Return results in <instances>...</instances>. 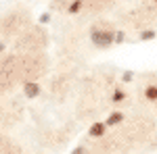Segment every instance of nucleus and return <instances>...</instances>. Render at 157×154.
Masks as SVG:
<instances>
[{"label": "nucleus", "mask_w": 157, "mask_h": 154, "mask_svg": "<svg viewBox=\"0 0 157 154\" xmlns=\"http://www.w3.org/2000/svg\"><path fill=\"white\" fill-rule=\"evenodd\" d=\"M124 31H115V42H117V44H121V42H124Z\"/></svg>", "instance_id": "10"}, {"label": "nucleus", "mask_w": 157, "mask_h": 154, "mask_svg": "<svg viewBox=\"0 0 157 154\" xmlns=\"http://www.w3.org/2000/svg\"><path fill=\"white\" fill-rule=\"evenodd\" d=\"M145 98L151 102H157V85H149L145 90Z\"/></svg>", "instance_id": "5"}, {"label": "nucleus", "mask_w": 157, "mask_h": 154, "mask_svg": "<svg viewBox=\"0 0 157 154\" xmlns=\"http://www.w3.org/2000/svg\"><path fill=\"white\" fill-rule=\"evenodd\" d=\"M157 36V31H153V29H145V31H140V40H143V42H147V40H153V38Z\"/></svg>", "instance_id": "6"}, {"label": "nucleus", "mask_w": 157, "mask_h": 154, "mask_svg": "<svg viewBox=\"0 0 157 154\" xmlns=\"http://www.w3.org/2000/svg\"><path fill=\"white\" fill-rule=\"evenodd\" d=\"M105 129H107L105 123H92V127H90V135H92V138H101V135L105 133Z\"/></svg>", "instance_id": "4"}, {"label": "nucleus", "mask_w": 157, "mask_h": 154, "mask_svg": "<svg viewBox=\"0 0 157 154\" xmlns=\"http://www.w3.org/2000/svg\"><path fill=\"white\" fill-rule=\"evenodd\" d=\"M48 21H50V15H48V13L40 15V23H48Z\"/></svg>", "instance_id": "11"}, {"label": "nucleus", "mask_w": 157, "mask_h": 154, "mask_svg": "<svg viewBox=\"0 0 157 154\" xmlns=\"http://www.w3.org/2000/svg\"><path fill=\"white\" fill-rule=\"evenodd\" d=\"M2 50H4V44H2V42H0V52H2Z\"/></svg>", "instance_id": "13"}, {"label": "nucleus", "mask_w": 157, "mask_h": 154, "mask_svg": "<svg viewBox=\"0 0 157 154\" xmlns=\"http://www.w3.org/2000/svg\"><path fill=\"white\" fill-rule=\"evenodd\" d=\"M124 98H126V94H124L121 90H115V92H113V98H111V100H113V102H121Z\"/></svg>", "instance_id": "8"}, {"label": "nucleus", "mask_w": 157, "mask_h": 154, "mask_svg": "<svg viewBox=\"0 0 157 154\" xmlns=\"http://www.w3.org/2000/svg\"><path fill=\"white\" fill-rule=\"evenodd\" d=\"M71 154H86V148H82V146H80V148L71 150Z\"/></svg>", "instance_id": "12"}, {"label": "nucleus", "mask_w": 157, "mask_h": 154, "mask_svg": "<svg viewBox=\"0 0 157 154\" xmlns=\"http://www.w3.org/2000/svg\"><path fill=\"white\" fill-rule=\"evenodd\" d=\"M155 2H157V0H155Z\"/></svg>", "instance_id": "14"}, {"label": "nucleus", "mask_w": 157, "mask_h": 154, "mask_svg": "<svg viewBox=\"0 0 157 154\" xmlns=\"http://www.w3.org/2000/svg\"><path fill=\"white\" fill-rule=\"evenodd\" d=\"M132 77H134V73L132 71H124V75H121V79L128 83V81H132Z\"/></svg>", "instance_id": "9"}, {"label": "nucleus", "mask_w": 157, "mask_h": 154, "mask_svg": "<svg viewBox=\"0 0 157 154\" xmlns=\"http://www.w3.org/2000/svg\"><path fill=\"white\" fill-rule=\"evenodd\" d=\"M90 38H92V44L98 48H109L115 42V34L109 31V29H92Z\"/></svg>", "instance_id": "1"}, {"label": "nucleus", "mask_w": 157, "mask_h": 154, "mask_svg": "<svg viewBox=\"0 0 157 154\" xmlns=\"http://www.w3.org/2000/svg\"><path fill=\"white\" fill-rule=\"evenodd\" d=\"M121 121H124V113H120V110H117V113H111V115L107 117L105 125H107V127H111V125H117V123H121Z\"/></svg>", "instance_id": "3"}, {"label": "nucleus", "mask_w": 157, "mask_h": 154, "mask_svg": "<svg viewBox=\"0 0 157 154\" xmlns=\"http://www.w3.org/2000/svg\"><path fill=\"white\" fill-rule=\"evenodd\" d=\"M23 92L27 98H36L38 94H40V85H38L36 81H25L23 83Z\"/></svg>", "instance_id": "2"}, {"label": "nucleus", "mask_w": 157, "mask_h": 154, "mask_svg": "<svg viewBox=\"0 0 157 154\" xmlns=\"http://www.w3.org/2000/svg\"><path fill=\"white\" fill-rule=\"evenodd\" d=\"M80 9H82V2H80V0H73L71 4H69V9H67V11L71 13V15H75V13L80 11Z\"/></svg>", "instance_id": "7"}]
</instances>
